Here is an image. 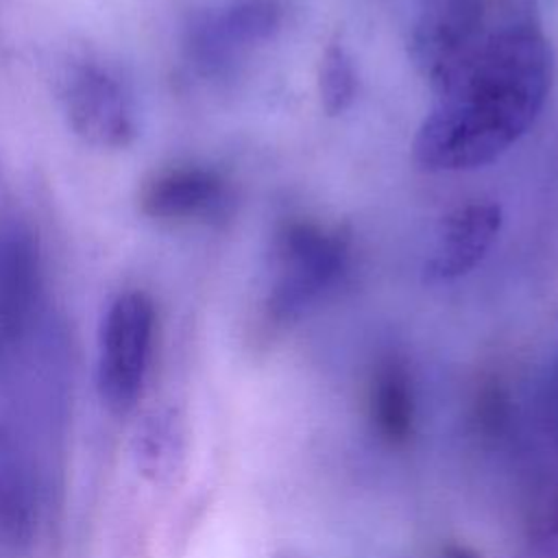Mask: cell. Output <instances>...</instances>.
I'll return each instance as SVG.
<instances>
[{
    "label": "cell",
    "mask_w": 558,
    "mask_h": 558,
    "mask_svg": "<svg viewBox=\"0 0 558 558\" xmlns=\"http://www.w3.org/2000/svg\"><path fill=\"white\" fill-rule=\"evenodd\" d=\"M414 388L399 362H384L371 381L368 421L375 436L388 447H403L414 434Z\"/></svg>",
    "instance_id": "10"
},
{
    "label": "cell",
    "mask_w": 558,
    "mask_h": 558,
    "mask_svg": "<svg viewBox=\"0 0 558 558\" xmlns=\"http://www.w3.org/2000/svg\"><path fill=\"white\" fill-rule=\"evenodd\" d=\"M229 192L220 174L201 166L155 172L140 190V209L159 222H196L222 216Z\"/></svg>",
    "instance_id": "7"
},
{
    "label": "cell",
    "mask_w": 558,
    "mask_h": 558,
    "mask_svg": "<svg viewBox=\"0 0 558 558\" xmlns=\"http://www.w3.org/2000/svg\"><path fill=\"white\" fill-rule=\"evenodd\" d=\"M48 299L37 240L15 220L0 222V360L46 316Z\"/></svg>",
    "instance_id": "4"
},
{
    "label": "cell",
    "mask_w": 558,
    "mask_h": 558,
    "mask_svg": "<svg viewBox=\"0 0 558 558\" xmlns=\"http://www.w3.org/2000/svg\"><path fill=\"white\" fill-rule=\"evenodd\" d=\"M35 532V506L26 477L0 447V547L22 551Z\"/></svg>",
    "instance_id": "12"
},
{
    "label": "cell",
    "mask_w": 558,
    "mask_h": 558,
    "mask_svg": "<svg viewBox=\"0 0 558 558\" xmlns=\"http://www.w3.org/2000/svg\"><path fill=\"white\" fill-rule=\"evenodd\" d=\"M133 458L140 473L153 482H166L183 458V425L174 410H153L137 423Z\"/></svg>",
    "instance_id": "11"
},
{
    "label": "cell",
    "mask_w": 558,
    "mask_h": 558,
    "mask_svg": "<svg viewBox=\"0 0 558 558\" xmlns=\"http://www.w3.org/2000/svg\"><path fill=\"white\" fill-rule=\"evenodd\" d=\"M157 331L153 299L142 290L120 292L98 331L96 390L113 414L131 412L146 386Z\"/></svg>",
    "instance_id": "2"
},
{
    "label": "cell",
    "mask_w": 558,
    "mask_h": 558,
    "mask_svg": "<svg viewBox=\"0 0 558 558\" xmlns=\"http://www.w3.org/2000/svg\"><path fill=\"white\" fill-rule=\"evenodd\" d=\"M499 227L501 207L495 203H466L447 214L425 262V279L451 281L473 270L493 246Z\"/></svg>",
    "instance_id": "9"
},
{
    "label": "cell",
    "mask_w": 558,
    "mask_h": 558,
    "mask_svg": "<svg viewBox=\"0 0 558 558\" xmlns=\"http://www.w3.org/2000/svg\"><path fill=\"white\" fill-rule=\"evenodd\" d=\"M275 558H296V556H292L290 551H281V554H277Z\"/></svg>",
    "instance_id": "15"
},
{
    "label": "cell",
    "mask_w": 558,
    "mask_h": 558,
    "mask_svg": "<svg viewBox=\"0 0 558 558\" xmlns=\"http://www.w3.org/2000/svg\"><path fill=\"white\" fill-rule=\"evenodd\" d=\"M488 28L482 0H427L412 35L410 57L436 89L480 44Z\"/></svg>",
    "instance_id": "6"
},
{
    "label": "cell",
    "mask_w": 558,
    "mask_h": 558,
    "mask_svg": "<svg viewBox=\"0 0 558 558\" xmlns=\"http://www.w3.org/2000/svg\"><path fill=\"white\" fill-rule=\"evenodd\" d=\"M440 558H482L475 549H471L469 545H460V543H451L442 549Z\"/></svg>",
    "instance_id": "14"
},
{
    "label": "cell",
    "mask_w": 558,
    "mask_h": 558,
    "mask_svg": "<svg viewBox=\"0 0 558 558\" xmlns=\"http://www.w3.org/2000/svg\"><path fill=\"white\" fill-rule=\"evenodd\" d=\"M357 78L353 63L342 46L331 44L325 48L318 68L320 105L329 116L342 113L355 98Z\"/></svg>",
    "instance_id": "13"
},
{
    "label": "cell",
    "mask_w": 558,
    "mask_h": 558,
    "mask_svg": "<svg viewBox=\"0 0 558 558\" xmlns=\"http://www.w3.org/2000/svg\"><path fill=\"white\" fill-rule=\"evenodd\" d=\"M349 238L307 220L281 227L275 240V279L266 299L272 323H290L307 312L342 275Z\"/></svg>",
    "instance_id": "3"
},
{
    "label": "cell",
    "mask_w": 558,
    "mask_h": 558,
    "mask_svg": "<svg viewBox=\"0 0 558 558\" xmlns=\"http://www.w3.org/2000/svg\"><path fill=\"white\" fill-rule=\"evenodd\" d=\"M63 111L72 131L96 148L126 146L135 133L133 105L124 85L102 65H72L61 83Z\"/></svg>",
    "instance_id": "5"
},
{
    "label": "cell",
    "mask_w": 558,
    "mask_h": 558,
    "mask_svg": "<svg viewBox=\"0 0 558 558\" xmlns=\"http://www.w3.org/2000/svg\"><path fill=\"white\" fill-rule=\"evenodd\" d=\"M279 22L281 7L277 0H231L192 28V57L201 68L218 70L240 48L268 39Z\"/></svg>",
    "instance_id": "8"
},
{
    "label": "cell",
    "mask_w": 558,
    "mask_h": 558,
    "mask_svg": "<svg viewBox=\"0 0 558 558\" xmlns=\"http://www.w3.org/2000/svg\"><path fill=\"white\" fill-rule=\"evenodd\" d=\"M551 85V48L530 0H510L471 54L434 89L414 157L427 170L495 161L536 120Z\"/></svg>",
    "instance_id": "1"
}]
</instances>
